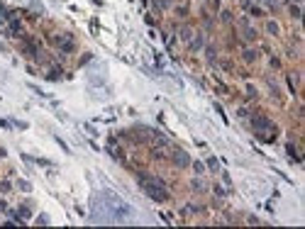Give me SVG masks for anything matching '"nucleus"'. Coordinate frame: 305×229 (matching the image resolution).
Here are the masks:
<instances>
[{
    "mask_svg": "<svg viewBox=\"0 0 305 229\" xmlns=\"http://www.w3.org/2000/svg\"><path fill=\"white\" fill-rule=\"evenodd\" d=\"M132 214H134V207L127 205L112 190H103L98 195H93V200H91V219H95V222L120 224V222H129Z\"/></svg>",
    "mask_w": 305,
    "mask_h": 229,
    "instance_id": "obj_1",
    "label": "nucleus"
},
{
    "mask_svg": "<svg viewBox=\"0 0 305 229\" xmlns=\"http://www.w3.org/2000/svg\"><path fill=\"white\" fill-rule=\"evenodd\" d=\"M139 180H142V188L147 190V195L151 200H156V202H164V200H169V190L164 188L161 180L156 178H147V173H139Z\"/></svg>",
    "mask_w": 305,
    "mask_h": 229,
    "instance_id": "obj_2",
    "label": "nucleus"
},
{
    "mask_svg": "<svg viewBox=\"0 0 305 229\" xmlns=\"http://www.w3.org/2000/svg\"><path fill=\"white\" fill-rule=\"evenodd\" d=\"M176 163L178 166H188L190 163V156L186 154V151H176Z\"/></svg>",
    "mask_w": 305,
    "mask_h": 229,
    "instance_id": "obj_3",
    "label": "nucleus"
}]
</instances>
